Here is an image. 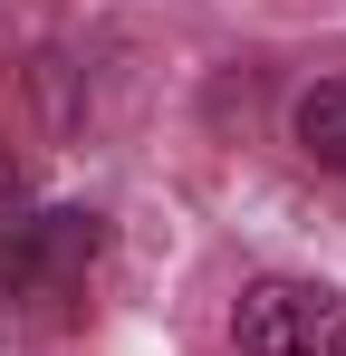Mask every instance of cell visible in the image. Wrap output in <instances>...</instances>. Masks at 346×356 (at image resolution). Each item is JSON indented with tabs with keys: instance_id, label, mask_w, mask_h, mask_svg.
I'll return each mask as SVG.
<instances>
[{
	"instance_id": "1",
	"label": "cell",
	"mask_w": 346,
	"mask_h": 356,
	"mask_svg": "<svg viewBox=\"0 0 346 356\" xmlns=\"http://www.w3.org/2000/svg\"><path fill=\"white\" fill-rule=\"evenodd\" d=\"M240 356H346V289L327 280H250L231 308Z\"/></svg>"
},
{
	"instance_id": "2",
	"label": "cell",
	"mask_w": 346,
	"mask_h": 356,
	"mask_svg": "<svg viewBox=\"0 0 346 356\" xmlns=\"http://www.w3.org/2000/svg\"><path fill=\"white\" fill-rule=\"evenodd\" d=\"M288 135L327 164V174H346V77H327V87H308L298 97V116H288Z\"/></svg>"
},
{
	"instance_id": "3",
	"label": "cell",
	"mask_w": 346,
	"mask_h": 356,
	"mask_svg": "<svg viewBox=\"0 0 346 356\" xmlns=\"http://www.w3.org/2000/svg\"><path fill=\"white\" fill-rule=\"evenodd\" d=\"M10 193H19V183H10V164H0V202H10Z\"/></svg>"
}]
</instances>
